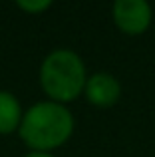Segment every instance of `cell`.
Returning a JSON list of instances; mask_svg holds the SVG:
<instances>
[{"instance_id":"obj_1","label":"cell","mask_w":155,"mask_h":157,"mask_svg":"<svg viewBox=\"0 0 155 157\" xmlns=\"http://www.w3.org/2000/svg\"><path fill=\"white\" fill-rule=\"evenodd\" d=\"M74 117L70 109L56 101H38L22 115L18 133L34 151H50L70 139Z\"/></svg>"},{"instance_id":"obj_2","label":"cell","mask_w":155,"mask_h":157,"mask_svg":"<svg viewBox=\"0 0 155 157\" xmlns=\"http://www.w3.org/2000/svg\"><path fill=\"white\" fill-rule=\"evenodd\" d=\"M85 68L81 58L76 52L60 48L48 54L40 68V84L42 90L56 104L72 101L84 92Z\"/></svg>"},{"instance_id":"obj_3","label":"cell","mask_w":155,"mask_h":157,"mask_svg":"<svg viewBox=\"0 0 155 157\" xmlns=\"http://www.w3.org/2000/svg\"><path fill=\"white\" fill-rule=\"evenodd\" d=\"M113 20L121 32L137 36L151 24V6L145 0H117L113 4Z\"/></svg>"},{"instance_id":"obj_4","label":"cell","mask_w":155,"mask_h":157,"mask_svg":"<svg viewBox=\"0 0 155 157\" xmlns=\"http://www.w3.org/2000/svg\"><path fill=\"white\" fill-rule=\"evenodd\" d=\"M84 92H85V98H88L89 104L100 105V107H108V105H113L119 100L121 86L112 74L97 72L85 80Z\"/></svg>"},{"instance_id":"obj_5","label":"cell","mask_w":155,"mask_h":157,"mask_svg":"<svg viewBox=\"0 0 155 157\" xmlns=\"http://www.w3.org/2000/svg\"><path fill=\"white\" fill-rule=\"evenodd\" d=\"M22 121V109L20 104L10 92L0 90V133H12L20 127Z\"/></svg>"},{"instance_id":"obj_6","label":"cell","mask_w":155,"mask_h":157,"mask_svg":"<svg viewBox=\"0 0 155 157\" xmlns=\"http://www.w3.org/2000/svg\"><path fill=\"white\" fill-rule=\"evenodd\" d=\"M50 0H38V2H26V0H18L16 2V6L22 8V10L26 12H40V10H46V8H50Z\"/></svg>"},{"instance_id":"obj_7","label":"cell","mask_w":155,"mask_h":157,"mask_svg":"<svg viewBox=\"0 0 155 157\" xmlns=\"http://www.w3.org/2000/svg\"><path fill=\"white\" fill-rule=\"evenodd\" d=\"M26 157H54V155L46 153V151H32V153H28Z\"/></svg>"}]
</instances>
